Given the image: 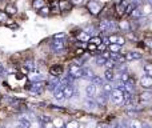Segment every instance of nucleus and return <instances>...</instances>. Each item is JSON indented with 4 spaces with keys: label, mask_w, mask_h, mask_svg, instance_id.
I'll return each instance as SVG.
<instances>
[{
    "label": "nucleus",
    "mask_w": 152,
    "mask_h": 128,
    "mask_svg": "<svg viewBox=\"0 0 152 128\" xmlns=\"http://www.w3.org/2000/svg\"><path fill=\"white\" fill-rule=\"evenodd\" d=\"M66 36H67V35L64 34V32H61V34L53 35V39H55V40H64V39H66Z\"/></svg>",
    "instance_id": "39"
},
{
    "label": "nucleus",
    "mask_w": 152,
    "mask_h": 128,
    "mask_svg": "<svg viewBox=\"0 0 152 128\" xmlns=\"http://www.w3.org/2000/svg\"><path fill=\"white\" fill-rule=\"evenodd\" d=\"M64 127L66 128H79V123L76 120H71L69 123H67Z\"/></svg>",
    "instance_id": "37"
},
{
    "label": "nucleus",
    "mask_w": 152,
    "mask_h": 128,
    "mask_svg": "<svg viewBox=\"0 0 152 128\" xmlns=\"http://www.w3.org/2000/svg\"><path fill=\"white\" fill-rule=\"evenodd\" d=\"M126 60H139V59H142V53L139 52H128L126 53Z\"/></svg>",
    "instance_id": "15"
},
{
    "label": "nucleus",
    "mask_w": 152,
    "mask_h": 128,
    "mask_svg": "<svg viewBox=\"0 0 152 128\" xmlns=\"http://www.w3.org/2000/svg\"><path fill=\"white\" fill-rule=\"evenodd\" d=\"M102 56H103L104 59H107V60H108V59H110V52H103Z\"/></svg>",
    "instance_id": "46"
},
{
    "label": "nucleus",
    "mask_w": 152,
    "mask_h": 128,
    "mask_svg": "<svg viewBox=\"0 0 152 128\" xmlns=\"http://www.w3.org/2000/svg\"><path fill=\"white\" fill-rule=\"evenodd\" d=\"M113 89V86H112V81H107L105 84H103V92L107 95L111 94V91Z\"/></svg>",
    "instance_id": "23"
},
{
    "label": "nucleus",
    "mask_w": 152,
    "mask_h": 128,
    "mask_svg": "<svg viewBox=\"0 0 152 128\" xmlns=\"http://www.w3.org/2000/svg\"><path fill=\"white\" fill-rule=\"evenodd\" d=\"M88 50H89V51H91V50H92V51L96 50V45H95V44H89V45H88Z\"/></svg>",
    "instance_id": "48"
},
{
    "label": "nucleus",
    "mask_w": 152,
    "mask_h": 128,
    "mask_svg": "<svg viewBox=\"0 0 152 128\" xmlns=\"http://www.w3.org/2000/svg\"><path fill=\"white\" fill-rule=\"evenodd\" d=\"M50 10L52 11V12H60V7H59V1H53L52 3V5L50 7Z\"/></svg>",
    "instance_id": "34"
},
{
    "label": "nucleus",
    "mask_w": 152,
    "mask_h": 128,
    "mask_svg": "<svg viewBox=\"0 0 152 128\" xmlns=\"http://www.w3.org/2000/svg\"><path fill=\"white\" fill-rule=\"evenodd\" d=\"M104 79L107 81H113V80H115V73H113V71L112 69H105Z\"/></svg>",
    "instance_id": "20"
},
{
    "label": "nucleus",
    "mask_w": 152,
    "mask_h": 128,
    "mask_svg": "<svg viewBox=\"0 0 152 128\" xmlns=\"http://www.w3.org/2000/svg\"><path fill=\"white\" fill-rule=\"evenodd\" d=\"M28 79L32 83H35V81H43V75L42 73H36V72H29Z\"/></svg>",
    "instance_id": "16"
},
{
    "label": "nucleus",
    "mask_w": 152,
    "mask_h": 128,
    "mask_svg": "<svg viewBox=\"0 0 152 128\" xmlns=\"http://www.w3.org/2000/svg\"><path fill=\"white\" fill-rule=\"evenodd\" d=\"M50 73H51V76H56V78H60L61 73H63V67H61V65H59V64L53 65V67H51Z\"/></svg>",
    "instance_id": "10"
},
{
    "label": "nucleus",
    "mask_w": 152,
    "mask_h": 128,
    "mask_svg": "<svg viewBox=\"0 0 152 128\" xmlns=\"http://www.w3.org/2000/svg\"><path fill=\"white\" fill-rule=\"evenodd\" d=\"M110 96H111V100H112L113 104H118V105L123 104V99H124L123 91H120V89H118V88H113L112 91H111Z\"/></svg>",
    "instance_id": "2"
},
{
    "label": "nucleus",
    "mask_w": 152,
    "mask_h": 128,
    "mask_svg": "<svg viewBox=\"0 0 152 128\" xmlns=\"http://www.w3.org/2000/svg\"><path fill=\"white\" fill-rule=\"evenodd\" d=\"M59 7H60V11L69 10V7H71V3L67 1V0H61V1H59Z\"/></svg>",
    "instance_id": "28"
},
{
    "label": "nucleus",
    "mask_w": 152,
    "mask_h": 128,
    "mask_svg": "<svg viewBox=\"0 0 152 128\" xmlns=\"http://www.w3.org/2000/svg\"><path fill=\"white\" fill-rule=\"evenodd\" d=\"M140 100H142V102H151L152 100V92L148 91V89L143 91L142 94H140Z\"/></svg>",
    "instance_id": "17"
},
{
    "label": "nucleus",
    "mask_w": 152,
    "mask_h": 128,
    "mask_svg": "<svg viewBox=\"0 0 152 128\" xmlns=\"http://www.w3.org/2000/svg\"><path fill=\"white\" fill-rule=\"evenodd\" d=\"M24 68H26L28 72H34L35 71V61L34 60H26L24 61Z\"/></svg>",
    "instance_id": "19"
},
{
    "label": "nucleus",
    "mask_w": 152,
    "mask_h": 128,
    "mask_svg": "<svg viewBox=\"0 0 152 128\" xmlns=\"http://www.w3.org/2000/svg\"><path fill=\"white\" fill-rule=\"evenodd\" d=\"M144 43H145V45H147L148 48H151V50H152V39H147Z\"/></svg>",
    "instance_id": "45"
},
{
    "label": "nucleus",
    "mask_w": 152,
    "mask_h": 128,
    "mask_svg": "<svg viewBox=\"0 0 152 128\" xmlns=\"http://www.w3.org/2000/svg\"><path fill=\"white\" fill-rule=\"evenodd\" d=\"M124 42H126V40H124V37L120 36V35H118V40H116V44H118V45H123Z\"/></svg>",
    "instance_id": "42"
},
{
    "label": "nucleus",
    "mask_w": 152,
    "mask_h": 128,
    "mask_svg": "<svg viewBox=\"0 0 152 128\" xmlns=\"http://www.w3.org/2000/svg\"><path fill=\"white\" fill-rule=\"evenodd\" d=\"M94 76H95V73L91 68H88V67L83 68V72H81V78L83 79H86V80H92Z\"/></svg>",
    "instance_id": "11"
},
{
    "label": "nucleus",
    "mask_w": 152,
    "mask_h": 128,
    "mask_svg": "<svg viewBox=\"0 0 152 128\" xmlns=\"http://www.w3.org/2000/svg\"><path fill=\"white\" fill-rule=\"evenodd\" d=\"M79 128H80V127H79ZM81 128H84V127H81Z\"/></svg>",
    "instance_id": "53"
},
{
    "label": "nucleus",
    "mask_w": 152,
    "mask_h": 128,
    "mask_svg": "<svg viewBox=\"0 0 152 128\" xmlns=\"http://www.w3.org/2000/svg\"><path fill=\"white\" fill-rule=\"evenodd\" d=\"M40 120H42L43 124H47V123H51V121H52V119H51L50 116H42V118H40Z\"/></svg>",
    "instance_id": "41"
},
{
    "label": "nucleus",
    "mask_w": 152,
    "mask_h": 128,
    "mask_svg": "<svg viewBox=\"0 0 152 128\" xmlns=\"http://www.w3.org/2000/svg\"><path fill=\"white\" fill-rule=\"evenodd\" d=\"M124 92H128V94L135 92V81L132 79H128L127 81H124Z\"/></svg>",
    "instance_id": "9"
},
{
    "label": "nucleus",
    "mask_w": 152,
    "mask_h": 128,
    "mask_svg": "<svg viewBox=\"0 0 152 128\" xmlns=\"http://www.w3.org/2000/svg\"><path fill=\"white\" fill-rule=\"evenodd\" d=\"M8 20V15L4 11H0V23H5Z\"/></svg>",
    "instance_id": "38"
},
{
    "label": "nucleus",
    "mask_w": 152,
    "mask_h": 128,
    "mask_svg": "<svg viewBox=\"0 0 152 128\" xmlns=\"http://www.w3.org/2000/svg\"><path fill=\"white\" fill-rule=\"evenodd\" d=\"M119 28L123 29L124 32H129V29H131V26H129L128 21H120V23H119Z\"/></svg>",
    "instance_id": "27"
},
{
    "label": "nucleus",
    "mask_w": 152,
    "mask_h": 128,
    "mask_svg": "<svg viewBox=\"0 0 152 128\" xmlns=\"http://www.w3.org/2000/svg\"><path fill=\"white\" fill-rule=\"evenodd\" d=\"M60 128H66V127H64V126H63V127H60Z\"/></svg>",
    "instance_id": "52"
},
{
    "label": "nucleus",
    "mask_w": 152,
    "mask_h": 128,
    "mask_svg": "<svg viewBox=\"0 0 152 128\" xmlns=\"http://www.w3.org/2000/svg\"><path fill=\"white\" fill-rule=\"evenodd\" d=\"M91 83H94L96 87H97V86H103V79L100 78V76H96V75H95L94 79L91 80Z\"/></svg>",
    "instance_id": "32"
},
{
    "label": "nucleus",
    "mask_w": 152,
    "mask_h": 128,
    "mask_svg": "<svg viewBox=\"0 0 152 128\" xmlns=\"http://www.w3.org/2000/svg\"><path fill=\"white\" fill-rule=\"evenodd\" d=\"M105 67H107V69H113V68L116 67V63L113 60H111V59H108L107 61H105Z\"/></svg>",
    "instance_id": "35"
},
{
    "label": "nucleus",
    "mask_w": 152,
    "mask_h": 128,
    "mask_svg": "<svg viewBox=\"0 0 152 128\" xmlns=\"http://www.w3.org/2000/svg\"><path fill=\"white\" fill-rule=\"evenodd\" d=\"M96 128H104V127H102V126H97Z\"/></svg>",
    "instance_id": "50"
},
{
    "label": "nucleus",
    "mask_w": 152,
    "mask_h": 128,
    "mask_svg": "<svg viewBox=\"0 0 152 128\" xmlns=\"http://www.w3.org/2000/svg\"><path fill=\"white\" fill-rule=\"evenodd\" d=\"M86 94L88 97H94L96 95V86L94 83H89L88 86L86 87Z\"/></svg>",
    "instance_id": "13"
},
{
    "label": "nucleus",
    "mask_w": 152,
    "mask_h": 128,
    "mask_svg": "<svg viewBox=\"0 0 152 128\" xmlns=\"http://www.w3.org/2000/svg\"><path fill=\"white\" fill-rule=\"evenodd\" d=\"M84 103H86V105L88 108H96L97 107V104H96V102H95L94 97H88V96H87V99L84 100Z\"/></svg>",
    "instance_id": "21"
},
{
    "label": "nucleus",
    "mask_w": 152,
    "mask_h": 128,
    "mask_svg": "<svg viewBox=\"0 0 152 128\" xmlns=\"http://www.w3.org/2000/svg\"><path fill=\"white\" fill-rule=\"evenodd\" d=\"M44 86H45V84L43 83V81H35V83L28 84V87H26V88L28 89L31 94H34V95H40L43 91H44Z\"/></svg>",
    "instance_id": "3"
},
{
    "label": "nucleus",
    "mask_w": 152,
    "mask_h": 128,
    "mask_svg": "<svg viewBox=\"0 0 152 128\" xmlns=\"http://www.w3.org/2000/svg\"><path fill=\"white\" fill-rule=\"evenodd\" d=\"M110 59L111 60H113L115 63H123V61H126V58L124 56H121L120 53H113V52H111L110 53Z\"/></svg>",
    "instance_id": "14"
},
{
    "label": "nucleus",
    "mask_w": 152,
    "mask_h": 128,
    "mask_svg": "<svg viewBox=\"0 0 152 128\" xmlns=\"http://www.w3.org/2000/svg\"><path fill=\"white\" fill-rule=\"evenodd\" d=\"M63 94H64V99H71L72 96L75 95V88L72 84H68L63 88Z\"/></svg>",
    "instance_id": "8"
},
{
    "label": "nucleus",
    "mask_w": 152,
    "mask_h": 128,
    "mask_svg": "<svg viewBox=\"0 0 152 128\" xmlns=\"http://www.w3.org/2000/svg\"><path fill=\"white\" fill-rule=\"evenodd\" d=\"M45 5V1L44 0H34V3H32V7H34V10L39 11L40 8H43Z\"/></svg>",
    "instance_id": "24"
},
{
    "label": "nucleus",
    "mask_w": 152,
    "mask_h": 128,
    "mask_svg": "<svg viewBox=\"0 0 152 128\" xmlns=\"http://www.w3.org/2000/svg\"><path fill=\"white\" fill-rule=\"evenodd\" d=\"M128 128H143V124L140 123L139 120L134 119V120L129 121V126H128Z\"/></svg>",
    "instance_id": "29"
},
{
    "label": "nucleus",
    "mask_w": 152,
    "mask_h": 128,
    "mask_svg": "<svg viewBox=\"0 0 152 128\" xmlns=\"http://www.w3.org/2000/svg\"><path fill=\"white\" fill-rule=\"evenodd\" d=\"M51 13V10H50V7H47V5H44L43 8H40L39 10V15L40 16H48Z\"/></svg>",
    "instance_id": "30"
},
{
    "label": "nucleus",
    "mask_w": 152,
    "mask_h": 128,
    "mask_svg": "<svg viewBox=\"0 0 152 128\" xmlns=\"http://www.w3.org/2000/svg\"><path fill=\"white\" fill-rule=\"evenodd\" d=\"M77 39L80 40V42H89V35L87 34L86 31H80L77 34Z\"/></svg>",
    "instance_id": "25"
},
{
    "label": "nucleus",
    "mask_w": 152,
    "mask_h": 128,
    "mask_svg": "<svg viewBox=\"0 0 152 128\" xmlns=\"http://www.w3.org/2000/svg\"><path fill=\"white\" fill-rule=\"evenodd\" d=\"M142 15H143V10L140 7H135L134 10H132V12H131V16L132 18H135V19L140 18Z\"/></svg>",
    "instance_id": "26"
},
{
    "label": "nucleus",
    "mask_w": 152,
    "mask_h": 128,
    "mask_svg": "<svg viewBox=\"0 0 152 128\" xmlns=\"http://www.w3.org/2000/svg\"><path fill=\"white\" fill-rule=\"evenodd\" d=\"M105 61H107V59H104L103 56H97V58H96V63H97V65H104V64H105Z\"/></svg>",
    "instance_id": "40"
},
{
    "label": "nucleus",
    "mask_w": 152,
    "mask_h": 128,
    "mask_svg": "<svg viewBox=\"0 0 152 128\" xmlns=\"http://www.w3.org/2000/svg\"><path fill=\"white\" fill-rule=\"evenodd\" d=\"M89 42H91V44H95L97 47L99 44H102V39H100L99 36H94V37H89Z\"/></svg>",
    "instance_id": "33"
},
{
    "label": "nucleus",
    "mask_w": 152,
    "mask_h": 128,
    "mask_svg": "<svg viewBox=\"0 0 152 128\" xmlns=\"http://www.w3.org/2000/svg\"><path fill=\"white\" fill-rule=\"evenodd\" d=\"M53 96H55V99H56V100H59V102H60V100H63V99H64L63 87H61V86H59L58 88H56L55 91H53Z\"/></svg>",
    "instance_id": "18"
},
{
    "label": "nucleus",
    "mask_w": 152,
    "mask_h": 128,
    "mask_svg": "<svg viewBox=\"0 0 152 128\" xmlns=\"http://www.w3.org/2000/svg\"><path fill=\"white\" fill-rule=\"evenodd\" d=\"M7 15H15L16 12H18V8L15 7L13 4H8L7 7H5V11H4Z\"/></svg>",
    "instance_id": "22"
},
{
    "label": "nucleus",
    "mask_w": 152,
    "mask_h": 128,
    "mask_svg": "<svg viewBox=\"0 0 152 128\" xmlns=\"http://www.w3.org/2000/svg\"><path fill=\"white\" fill-rule=\"evenodd\" d=\"M97 48H99L100 51H105V48H107V47H105L104 44H99V45H97Z\"/></svg>",
    "instance_id": "47"
},
{
    "label": "nucleus",
    "mask_w": 152,
    "mask_h": 128,
    "mask_svg": "<svg viewBox=\"0 0 152 128\" xmlns=\"http://www.w3.org/2000/svg\"><path fill=\"white\" fill-rule=\"evenodd\" d=\"M107 94H104V92H102V94L99 95V96H96V99H95V102H96L97 105H102V107H104L105 104H107Z\"/></svg>",
    "instance_id": "12"
},
{
    "label": "nucleus",
    "mask_w": 152,
    "mask_h": 128,
    "mask_svg": "<svg viewBox=\"0 0 152 128\" xmlns=\"http://www.w3.org/2000/svg\"><path fill=\"white\" fill-rule=\"evenodd\" d=\"M81 72H83V68L77 64H71L68 68V75L71 76L72 79L81 78Z\"/></svg>",
    "instance_id": "5"
},
{
    "label": "nucleus",
    "mask_w": 152,
    "mask_h": 128,
    "mask_svg": "<svg viewBox=\"0 0 152 128\" xmlns=\"http://www.w3.org/2000/svg\"><path fill=\"white\" fill-rule=\"evenodd\" d=\"M108 47H110L111 52H113V53H118L120 51V45H118V44H110Z\"/></svg>",
    "instance_id": "36"
},
{
    "label": "nucleus",
    "mask_w": 152,
    "mask_h": 128,
    "mask_svg": "<svg viewBox=\"0 0 152 128\" xmlns=\"http://www.w3.org/2000/svg\"><path fill=\"white\" fill-rule=\"evenodd\" d=\"M148 3H151V4H152V0H148Z\"/></svg>",
    "instance_id": "51"
},
{
    "label": "nucleus",
    "mask_w": 152,
    "mask_h": 128,
    "mask_svg": "<svg viewBox=\"0 0 152 128\" xmlns=\"http://www.w3.org/2000/svg\"><path fill=\"white\" fill-rule=\"evenodd\" d=\"M87 8H88L89 13H92V15H99L100 12H102L103 10V4L99 1V0H89L88 3H87Z\"/></svg>",
    "instance_id": "1"
},
{
    "label": "nucleus",
    "mask_w": 152,
    "mask_h": 128,
    "mask_svg": "<svg viewBox=\"0 0 152 128\" xmlns=\"http://www.w3.org/2000/svg\"><path fill=\"white\" fill-rule=\"evenodd\" d=\"M64 48H66V43H64V40H55L53 39V42L51 43V50L56 53L63 52Z\"/></svg>",
    "instance_id": "6"
},
{
    "label": "nucleus",
    "mask_w": 152,
    "mask_h": 128,
    "mask_svg": "<svg viewBox=\"0 0 152 128\" xmlns=\"http://www.w3.org/2000/svg\"><path fill=\"white\" fill-rule=\"evenodd\" d=\"M102 43L105 45V47H108V45L111 44V43H110V39H108V37H102Z\"/></svg>",
    "instance_id": "43"
},
{
    "label": "nucleus",
    "mask_w": 152,
    "mask_h": 128,
    "mask_svg": "<svg viewBox=\"0 0 152 128\" xmlns=\"http://www.w3.org/2000/svg\"><path fill=\"white\" fill-rule=\"evenodd\" d=\"M76 53H77V55H81V53H83V50H77L76 51Z\"/></svg>",
    "instance_id": "49"
},
{
    "label": "nucleus",
    "mask_w": 152,
    "mask_h": 128,
    "mask_svg": "<svg viewBox=\"0 0 152 128\" xmlns=\"http://www.w3.org/2000/svg\"><path fill=\"white\" fill-rule=\"evenodd\" d=\"M151 8H152V4H151Z\"/></svg>",
    "instance_id": "54"
},
{
    "label": "nucleus",
    "mask_w": 152,
    "mask_h": 128,
    "mask_svg": "<svg viewBox=\"0 0 152 128\" xmlns=\"http://www.w3.org/2000/svg\"><path fill=\"white\" fill-rule=\"evenodd\" d=\"M143 68H144L145 75L152 76V64H151V63H145L144 65H143Z\"/></svg>",
    "instance_id": "31"
},
{
    "label": "nucleus",
    "mask_w": 152,
    "mask_h": 128,
    "mask_svg": "<svg viewBox=\"0 0 152 128\" xmlns=\"http://www.w3.org/2000/svg\"><path fill=\"white\" fill-rule=\"evenodd\" d=\"M69 3L74 5H80L81 3H83V0H69Z\"/></svg>",
    "instance_id": "44"
},
{
    "label": "nucleus",
    "mask_w": 152,
    "mask_h": 128,
    "mask_svg": "<svg viewBox=\"0 0 152 128\" xmlns=\"http://www.w3.org/2000/svg\"><path fill=\"white\" fill-rule=\"evenodd\" d=\"M99 28L102 32H110V31L116 29V24L112 20H102L99 24Z\"/></svg>",
    "instance_id": "4"
},
{
    "label": "nucleus",
    "mask_w": 152,
    "mask_h": 128,
    "mask_svg": "<svg viewBox=\"0 0 152 128\" xmlns=\"http://www.w3.org/2000/svg\"><path fill=\"white\" fill-rule=\"evenodd\" d=\"M140 86H142L144 89H148V91H150L152 88V76H148V75L142 76V79H140Z\"/></svg>",
    "instance_id": "7"
}]
</instances>
